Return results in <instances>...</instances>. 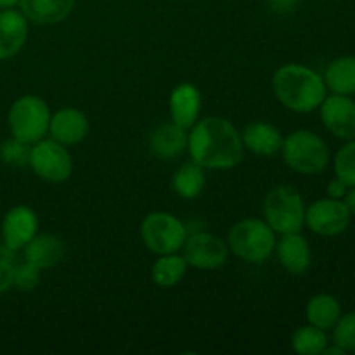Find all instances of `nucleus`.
Segmentation results:
<instances>
[{"label":"nucleus","instance_id":"21","mask_svg":"<svg viewBox=\"0 0 355 355\" xmlns=\"http://www.w3.org/2000/svg\"><path fill=\"white\" fill-rule=\"evenodd\" d=\"M305 315H307L309 324L328 331V329L335 328V324L338 322L340 315H342V305L333 295L319 293L307 302Z\"/></svg>","mask_w":355,"mask_h":355},{"label":"nucleus","instance_id":"14","mask_svg":"<svg viewBox=\"0 0 355 355\" xmlns=\"http://www.w3.org/2000/svg\"><path fill=\"white\" fill-rule=\"evenodd\" d=\"M201 103H203V97H201L200 89L196 85H193V83L177 85L168 99L170 116H172L173 123L189 130L200 120Z\"/></svg>","mask_w":355,"mask_h":355},{"label":"nucleus","instance_id":"9","mask_svg":"<svg viewBox=\"0 0 355 355\" xmlns=\"http://www.w3.org/2000/svg\"><path fill=\"white\" fill-rule=\"evenodd\" d=\"M349 224L350 211L343 200L322 198L305 208V225L318 236H338L347 231Z\"/></svg>","mask_w":355,"mask_h":355},{"label":"nucleus","instance_id":"3","mask_svg":"<svg viewBox=\"0 0 355 355\" xmlns=\"http://www.w3.org/2000/svg\"><path fill=\"white\" fill-rule=\"evenodd\" d=\"M276 232L266 220L243 218L236 222L227 234V246L238 259L250 263H263L276 248Z\"/></svg>","mask_w":355,"mask_h":355},{"label":"nucleus","instance_id":"34","mask_svg":"<svg viewBox=\"0 0 355 355\" xmlns=\"http://www.w3.org/2000/svg\"><path fill=\"white\" fill-rule=\"evenodd\" d=\"M322 354H324V355H345L347 352L342 349V347H338V345H333V347L328 345Z\"/></svg>","mask_w":355,"mask_h":355},{"label":"nucleus","instance_id":"19","mask_svg":"<svg viewBox=\"0 0 355 355\" xmlns=\"http://www.w3.org/2000/svg\"><path fill=\"white\" fill-rule=\"evenodd\" d=\"M24 260L40 270L58 266L64 257V243L54 234H37L23 248Z\"/></svg>","mask_w":355,"mask_h":355},{"label":"nucleus","instance_id":"32","mask_svg":"<svg viewBox=\"0 0 355 355\" xmlns=\"http://www.w3.org/2000/svg\"><path fill=\"white\" fill-rule=\"evenodd\" d=\"M269 9L276 14H288L297 7L298 0H267Z\"/></svg>","mask_w":355,"mask_h":355},{"label":"nucleus","instance_id":"15","mask_svg":"<svg viewBox=\"0 0 355 355\" xmlns=\"http://www.w3.org/2000/svg\"><path fill=\"white\" fill-rule=\"evenodd\" d=\"M276 253L281 266L291 276H304L312 263V252L307 239L300 232L283 234L279 243H276Z\"/></svg>","mask_w":355,"mask_h":355},{"label":"nucleus","instance_id":"25","mask_svg":"<svg viewBox=\"0 0 355 355\" xmlns=\"http://www.w3.org/2000/svg\"><path fill=\"white\" fill-rule=\"evenodd\" d=\"M329 345L326 331L307 324L298 328L291 336V349L300 355H321Z\"/></svg>","mask_w":355,"mask_h":355},{"label":"nucleus","instance_id":"18","mask_svg":"<svg viewBox=\"0 0 355 355\" xmlns=\"http://www.w3.org/2000/svg\"><path fill=\"white\" fill-rule=\"evenodd\" d=\"M76 0H19L21 12L37 24H58L71 14Z\"/></svg>","mask_w":355,"mask_h":355},{"label":"nucleus","instance_id":"35","mask_svg":"<svg viewBox=\"0 0 355 355\" xmlns=\"http://www.w3.org/2000/svg\"><path fill=\"white\" fill-rule=\"evenodd\" d=\"M19 3V0H0V9H12Z\"/></svg>","mask_w":355,"mask_h":355},{"label":"nucleus","instance_id":"31","mask_svg":"<svg viewBox=\"0 0 355 355\" xmlns=\"http://www.w3.org/2000/svg\"><path fill=\"white\" fill-rule=\"evenodd\" d=\"M347 191H349V186H347L343 180H340L338 177H335V179L328 184V198H333V200H343Z\"/></svg>","mask_w":355,"mask_h":355},{"label":"nucleus","instance_id":"12","mask_svg":"<svg viewBox=\"0 0 355 355\" xmlns=\"http://www.w3.org/2000/svg\"><path fill=\"white\" fill-rule=\"evenodd\" d=\"M38 234V217L24 205L12 207L2 220V241L12 252H23L24 246Z\"/></svg>","mask_w":355,"mask_h":355},{"label":"nucleus","instance_id":"27","mask_svg":"<svg viewBox=\"0 0 355 355\" xmlns=\"http://www.w3.org/2000/svg\"><path fill=\"white\" fill-rule=\"evenodd\" d=\"M333 166L340 180H343L349 187L355 186V139L338 149Z\"/></svg>","mask_w":355,"mask_h":355},{"label":"nucleus","instance_id":"26","mask_svg":"<svg viewBox=\"0 0 355 355\" xmlns=\"http://www.w3.org/2000/svg\"><path fill=\"white\" fill-rule=\"evenodd\" d=\"M30 149L31 144H26V142L19 141L17 137H9L0 144V162L3 165L16 166V168H21V166H28L30 163Z\"/></svg>","mask_w":355,"mask_h":355},{"label":"nucleus","instance_id":"22","mask_svg":"<svg viewBox=\"0 0 355 355\" xmlns=\"http://www.w3.org/2000/svg\"><path fill=\"white\" fill-rule=\"evenodd\" d=\"M326 89L340 96L355 94V55H343L335 59L324 73Z\"/></svg>","mask_w":355,"mask_h":355},{"label":"nucleus","instance_id":"20","mask_svg":"<svg viewBox=\"0 0 355 355\" xmlns=\"http://www.w3.org/2000/svg\"><path fill=\"white\" fill-rule=\"evenodd\" d=\"M187 130L172 123L159 125L149 137V148L162 159H173L187 149Z\"/></svg>","mask_w":355,"mask_h":355},{"label":"nucleus","instance_id":"17","mask_svg":"<svg viewBox=\"0 0 355 355\" xmlns=\"http://www.w3.org/2000/svg\"><path fill=\"white\" fill-rule=\"evenodd\" d=\"M241 141L245 149L257 156H272L283 148V134L277 127L267 121H252L241 132Z\"/></svg>","mask_w":355,"mask_h":355},{"label":"nucleus","instance_id":"10","mask_svg":"<svg viewBox=\"0 0 355 355\" xmlns=\"http://www.w3.org/2000/svg\"><path fill=\"white\" fill-rule=\"evenodd\" d=\"M187 266L201 270H214L224 266L229 257L227 243L211 232H193L187 234L182 246Z\"/></svg>","mask_w":355,"mask_h":355},{"label":"nucleus","instance_id":"24","mask_svg":"<svg viewBox=\"0 0 355 355\" xmlns=\"http://www.w3.org/2000/svg\"><path fill=\"white\" fill-rule=\"evenodd\" d=\"M205 168L201 165H198L196 162L184 163L175 173H173L172 179V187L180 198L184 200H194V198L200 196L205 189Z\"/></svg>","mask_w":355,"mask_h":355},{"label":"nucleus","instance_id":"16","mask_svg":"<svg viewBox=\"0 0 355 355\" xmlns=\"http://www.w3.org/2000/svg\"><path fill=\"white\" fill-rule=\"evenodd\" d=\"M28 38V19L14 9L0 10V61L14 58L24 47Z\"/></svg>","mask_w":355,"mask_h":355},{"label":"nucleus","instance_id":"2","mask_svg":"<svg viewBox=\"0 0 355 355\" xmlns=\"http://www.w3.org/2000/svg\"><path fill=\"white\" fill-rule=\"evenodd\" d=\"M272 89L277 101L295 113L319 110L328 90L319 73L302 64L281 66L274 73Z\"/></svg>","mask_w":355,"mask_h":355},{"label":"nucleus","instance_id":"5","mask_svg":"<svg viewBox=\"0 0 355 355\" xmlns=\"http://www.w3.org/2000/svg\"><path fill=\"white\" fill-rule=\"evenodd\" d=\"M284 163L304 175H318L329 165V148L318 134L311 130H295L284 137Z\"/></svg>","mask_w":355,"mask_h":355},{"label":"nucleus","instance_id":"1","mask_svg":"<svg viewBox=\"0 0 355 355\" xmlns=\"http://www.w3.org/2000/svg\"><path fill=\"white\" fill-rule=\"evenodd\" d=\"M191 159L210 170H229L239 165L245 155L241 134L234 125L220 116L198 120L187 135Z\"/></svg>","mask_w":355,"mask_h":355},{"label":"nucleus","instance_id":"13","mask_svg":"<svg viewBox=\"0 0 355 355\" xmlns=\"http://www.w3.org/2000/svg\"><path fill=\"white\" fill-rule=\"evenodd\" d=\"M89 118L76 107H62L51 116L49 134L62 146H75L89 134Z\"/></svg>","mask_w":355,"mask_h":355},{"label":"nucleus","instance_id":"7","mask_svg":"<svg viewBox=\"0 0 355 355\" xmlns=\"http://www.w3.org/2000/svg\"><path fill=\"white\" fill-rule=\"evenodd\" d=\"M141 238L146 248L156 255L177 253L187 239V227L168 211H153L141 224Z\"/></svg>","mask_w":355,"mask_h":355},{"label":"nucleus","instance_id":"8","mask_svg":"<svg viewBox=\"0 0 355 355\" xmlns=\"http://www.w3.org/2000/svg\"><path fill=\"white\" fill-rule=\"evenodd\" d=\"M35 175L47 182L59 184L71 177L73 159L66 146L54 139H40L30 149V163Z\"/></svg>","mask_w":355,"mask_h":355},{"label":"nucleus","instance_id":"4","mask_svg":"<svg viewBox=\"0 0 355 355\" xmlns=\"http://www.w3.org/2000/svg\"><path fill=\"white\" fill-rule=\"evenodd\" d=\"M263 217L277 234L300 232L305 225V203L297 187L288 184L272 187L263 200Z\"/></svg>","mask_w":355,"mask_h":355},{"label":"nucleus","instance_id":"33","mask_svg":"<svg viewBox=\"0 0 355 355\" xmlns=\"http://www.w3.org/2000/svg\"><path fill=\"white\" fill-rule=\"evenodd\" d=\"M343 203H345V207L349 208L350 215H355V186L349 187L347 194L343 196Z\"/></svg>","mask_w":355,"mask_h":355},{"label":"nucleus","instance_id":"11","mask_svg":"<svg viewBox=\"0 0 355 355\" xmlns=\"http://www.w3.org/2000/svg\"><path fill=\"white\" fill-rule=\"evenodd\" d=\"M319 110L322 123L335 137L343 141L355 139V101L352 97L340 94L326 96Z\"/></svg>","mask_w":355,"mask_h":355},{"label":"nucleus","instance_id":"29","mask_svg":"<svg viewBox=\"0 0 355 355\" xmlns=\"http://www.w3.org/2000/svg\"><path fill=\"white\" fill-rule=\"evenodd\" d=\"M38 283H40V269L38 267L26 262V260L16 263L12 274L14 288H17L19 291H31L38 286Z\"/></svg>","mask_w":355,"mask_h":355},{"label":"nucleus","instance_id":"30","mask_svg":"<svg viewBox=\"0 0 355 355\" xmlns=\"http://www.w3.org/2000/svg\"><path fill=\"white\" fill-rule=\"evenodd\" d=\"M16 263V252L7 248L3 241H0V295L12 288V274Z\"/></svg>","mask_w":355,"mask_h":355},{"label":"nucleus","instance_id":"23","mask_svg":"<svg viewBox=\"0 0 355 355\" xmlns=\"http://www.w3.org/2000/svg\"><path fill=\"white\" fill-rule=\"evenodd\" d=\"M187 270V262L184 255L179 253H166L159 255V259L151 267V279L159 288H173L182 281Z\"/></svg>","mask_w":355,"mask_h":355},{"label":"nucleus","instance_id":"6","mask_svg":"<svg viewBox=\"0 0 355 355\" xmlns=\"http://www.w3.org/2000/svg\"><path fill=\"white\" fill-rule=\"evenodd\" d=\"M51 116V110L42 97L23 96L12 103L7 121L14 137L26 144H35L49 134Z\"/></svg>","mask_w":355,"mask_h":355},{"label":"nucleus","instance_id":"28","mask_svg":"<svg viewBox=\"0 0 355 355\" xmlns=\"http://www.w3.org/2000/svg\"><path fill=\"white\" fill-rule=\"evenodd\" d=\"M333 329H335L333 333L335 345L342 347L345 352H355V312L340 315Z\"/></svg>","mask_w":355,"mask_h":355}]
</instances>
